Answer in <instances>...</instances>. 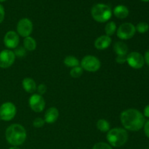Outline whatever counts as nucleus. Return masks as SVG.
<instances>
[{"label": "nucleus", "instance_id": "nucleus-1", "mask_svg": "<svg viewBox=\"0 0 149 149\" xmlns=\"http://www.w3.org/2000/svg\"><path fill=\"white\" fill-rule=\"evenodd\" d=\"M120 120L122 125L130 131H138L144 126L145 117L141 111L135 109L125 110L120 115Z\"/></svg>", "mask_w": 149, "mask_h": 149}, {"label": "nucleus", "instance_id": "nucleus-2", "mask_svg": "<svg viewBox=\"0 0 149 149\" xmlns=\"http://www.w3.org/2000/svg\"><path fill=\"white\" fill-rule=\"evenodd\" d=\"M26 137L27 133L26 129L19 124H13L6 130V140L13 146L22 145L26 141Z\"/></svg>", "mask_w": 149, "mask_h": 149}, {"label": "nucleus", "instance_id": "nucleus-3", "mask_svg": "<svg viewBox=\"0 0 149 149\" xmlns=\"http://www.w3.org/2000/svg\"><path fill=\"white\" fill-rule=\"evenodd\" d=\"M106 138L111 146L120 147L125 145L127 141L128 133L122 128H113L108 132Z\"/></svg>", "mask_w": 149, "mask_h": 149}, {"label": "nucleus", "instance_id": "nucleus-4", "mask_svg": "<svg viewBox=\"0 0 149 149\" xmlns=\"http://www.w3.org/2000/svg\"><path fill=\"white\" fill-rule=\"evenodd\" d=\"M91 15L95 21L98 23H105L109 21L112 16V11L107 4H96L92 7Z\"/></svg>", "mask_w": 149, "mask_h": 149}, {"label": "nucleus", "instance_id": "nucleus-5", "mask_svg": "<svg viewBox=\"0 0 149 149\" xmlns=\"http://www.w3.org/2000/svg\"><path fill=\"white\" fill-rule=\"evenodd\" d=\"M81 67L83 70L89 72H96L100 69L101 66L100 61L97 57L93 55H86L81 60Z\"/></svg>", "mask_w": 149, "mask_h": 149}, {"label": "nucleus", "instance_id": "nucleus-6", "mask_svg": "<svg viewBox=\"0 0 149 149\" xmlns=\"http://www.w3.org/2000/svg\"><path fill=\"white\" fill-rule=\"evenodd\" d=\"M136 32L135 26L131 23H124L117 29L116 34L118 38L122 40H127L133 37Z\"/></svg>", "mask_w": 149, "mask_h": 149}, {"label": "nucleus", "instance_id": "nucleus-7", "mask_svg": "<svg viewBox=\"0 0 149 149\" xmlns=\"http://www.w3.org/2000/svg\"><path fill=\"white\" fill-rule=\"evenodd\" d=\"M17 113L16 106L11 102H6L0 106V119L3 121H10Z\"/></svg>", "mask_w": 149, "mask_h": 149}, {"label": "nucleus", "instance_id": "nucleus-8", "mask_svg": "<svg viewBox=\"0 0 149 149\" xmlns=\"http://www.w3.org/2000/svg\"><path fill=\"white\" fill-rule=\"evenodd\" d=\"M17 33L22 37L30 36L33 31V23L29 18H22L17 24Z\"/></svg>", "mask_w": 149, "mask_h": 149}, {"label": "nucleus", "instance_id": "nucleus-9", "mask_svg": "<svg viewBox=\"0 0 149 149\" xmlns=\"http://www.w3.org/2000/svg\"><path fill=\"white\" fill-rule=\"evenodd\" d=\"M127 62L130 66L135 69H140L145 63L144 57L138 52H132L128 54L127 57Z\"/></svg>", "mask_w": 149, "mask_h": 149}, {"label": "nucleus", "instance_id": "nucleus-10", "mask_svg": "<svg viewBox=\"0 0 149 149\" xmlns=\"http://www.w3.org/2000/svg\"><path fill=\"white\" fill-rule=\"evenodd\" d=\"M15 61V55L13 51L4 49L0 52V68H7L11 66Z\"/></svg>", "mask_w": 149, "mask_h": 149}, {"label": "nucleus", "instance_id": "nucleus-11", "mask_svg": "<svg viewBox=\"0 0 149 149\" xmlns=\"http://www.w3.org/2000/svg\"><path fill=\"white\" fill-rule=\"evenodd\" d=\"M30 108L36 113L42 112L45 108V100L42 95L33 94L30 97L29 100Z\"/></svg>", "mask_w": 149, "mask_h": 149}, {"label": "nucleus", "instance_id": "nucleus-12", "mask_svg": "<svg viewBox=\"0 0 149 149\" xmlns=\"http://www.w3.org/2000/svg\"><path fill=\"white\" fill-rule=\"evenodd\" d=\"M20 42L19 35L14 31L7 32L4 37V44L9 49H15Z\"/></svg>", "mask_w": 149, "mask_h": 149}, {"label": "nucleus", "instance_id": "nucleus-13", "mask_svg": "<svg viewBox=\"0 0 149 149\" xmlns=\"http://www.w3.org/2000/svg\"><path fill=\"white\" fill-rule=\"evenodd\" d=\"M111 44V38L107 35H103L97 39L95 41V47L100 50L106 49L109 47Z\"/></svg>", "mask_w": 149, "mask_h": 149}, {"label": "nucleus", "instance_id": "nucleus-14", "mask_svg": "<svg viewBox=\"0 0 149 149\" xmlns=\"http://www.w3.org/2000/svg\"><path fill=\"white\" fill-rule=\"evenodd\" d=\"M59 111L55 107H51L46 111L45 113V122L47 124H53L58 120Z\"/></svg>", "mask_w": 149, "mask_h": 149}, {"label": "nucleus", "instance_id": "nucleus-15", "mask_svg": "<svg viewBox=\"0 0 149 149\" xmlns=\"http://www.w3.org/2000/svg\"><path fill=\"white\" fill-rule=\"evenodd\" d=\"M113 51L117 56H127L128 47L125 42L119 41L113 45Z\"/></svg>", "mask_w": 149, "mask_h": 149}, {"label": "nucleus", "instance_id": "nucleus-16", "mask_svg": "<svg viewBox=\"0 0 149 149\" xmlns=\"http://www.w3.org/2000/svg\"><path fill=\"white\" fill-rule=\"evenodd\" d=\"M22 86L25 91L29 93H33L36 90V87H37L34 80L31 78H29V77L25 78L23 80Z\"/></svg>", "mask_w": 149, "mask_h": 149}, {"label": "nucleus", "instance_id": "nucleus-17", "mask_svg": "<svg viewBox=\"0 0 149 149\" xmlns=\"http://www.w3.org/2000/svg\"><path fill=\"white\" fill-rule=\"evenodd\" d=\"M113 15L117 18H126L129 15V10L125 5H118L113 9Z\"/></svg>", "mask_w": 149, "mask_h": 149}, {"label": "nucleus", "instance_id": "nucleus-18", "mask_svg": "<svg viewBox=\"0 0 149 149\" xmlns=\"http://www.w3.org/2000/svg\"><path fill=\"white\" fill-rule=\"evenodd\" d=\"M23 47L28 51H33L36 48V42L31 36H27L23 40Z\"/></svg>", "mask_w": 149, "mask_h": 149}, {"label": "nucleus", "instance_id": "nucleus-19", "mask_svg": "<svg viewBox=\"0 0 149 149\" xmlns=\"http://www.w3.org/2000/svg\"><path fill=\"white\" fill-rule=\"evenodd\" d=\"M64 64L66 65L67 67H70V68H74V67L79 66L80 62L76 57L73 56V55H68L66 56L64 59Z\"/></svg>", "mask_w": 149, "mask_h": 149}, {"label": "nucleus", "instance_id": "nucleus-20", "mask_svg": "<svg viewBox=\"0 0 149 149\" xmlns=\"http://www.w3.org/2000/svg\"><path fill=\"white\" fill-rule=\"evenodd\" d=\"M97 128L102 132H108L110 130V124L106 119H99L96 124Z\"/></svg>", "mask_w": 149, "mask_h": 149}, {"label": "nucleus", "instance_id": "nucleus-21", "mask_svg": "<svg viewBox=\"0 0 149 149\" xmlns=\"http://www.w3.org/2000/svg\"><path fill=\"white\" fill-rule=\"evenodd\" d=\"M116 31V25L113 21H110L107 23L105 26V32L107 36H111L115 33Z\"/></svg>", "mask_w": 149, "mask_h": 149}, {"label": "nucleus", "instance_id": "nucleus-22", "mask_svg": "<svg viewBox=\"0 0 149 149\" xmlns=\"http://www.w3.org/2000/svg\"><path fill=\"white\" fill-rule=\"evenodd\" d=\"M83 68L81 66H77L72 68L70 71V75L73 78H79L83 74Z\"/></svg>", "mask_w": 149, "mask_h": 149}, {"label": "nucleus", "instance_id": "nucleus-23", "mask_svg": "<svg viewBox=\"0 0 149 149\" xmlns=\"http://www.w3.org/2000/svg\"><path fill=\"white\" fill-rule=\"evenodd\" d=\"M135 29L140 33H144L147 32L149 29V25L146 22H140L135 27Z\"/></svg>", "mask_w": 149, "mask_h": 149}, {"label": "nucleus", "instance_id": "nucleus-24", "mask_svg": "<svg viewBox=\"0 0 149 149\" xmlns=\"http://www.w3.org/2000/svg\"><path fill=\"white\" fill-rule=\"evenodd\" d=\"M14 53L15 55V57H18V58H23L26 55V49L24 47H20L15 48V50L14 51Z\"/></svg>", "mask_w": 149, "mask_h": 149}, {"label": "nucleus", "instance_id": "nucleus-25", "mask_svg": "<svg viewBox=\"0 0 149 149\" xmlns=\"http://www.w3.org/2000/svg\"><path fill=\"white\" fill-rule=\"evenodd\" d=\"M93 149H113V148H111V146L109 144L106 143L100 142L95 144Z\"/></svg>", "mask_w": 149, "mask_h": 149}, {"label": "nucleus", "instance_id": "nucleus-26", "mask_svg": "<svg viewBox=\"0 0 149 149\" xmlns=\"http://www.w3.org/2000/svg\"><path fill=\"white\" fill-rule=\"evenodd\" d=\"M45 122L42 118L37 117L33 120V125L34 127L36 128H41L45 125Z\"/></svg>", "mask_w": 149, "mask_h": 149}, {"label": "nucleus", "instance_id": "nucleus-27", "mask_svg": "<svg viewBox=\"0 0 149 149\" xmlns=\"http://www.w3.org/2000/svg\"><path fill=\"white\" fill-rule=\"evenodd\" d=\"M36 90H37L38 94L42 96V95H44L46 93L47 86L44 84H40L39 85L37 86V87H36Z\"/></svg>", "mask_w": 149, "mask_h": 149}, {"label": "nucleus", "instance_id": "nucleus-28", "mask_svg": "<svg viewBox=\"0 0 149 149\" xmlns=\"http://www.w3.org/2000/svg\"><path fill=\"white\" fill-rule=\"evenodd\" d=\"M127 56H117L116 58V63L119 64H124L127 62Z\"/></svg>", "mask_w": 149, "mask_h": 149}, {"label": "nucleus", "instance_id": "nucleus-29", "mask_svg": "<svg viewBox=\"0 0 149 149\" xmlns=\"http://www.w3.org/2000/svg\"><path fill=\"white\" fill-rule=\"evenodd\" d=\"M4 15H5V12H4V8L1 4H0V23L3 22L4 19Z\"/></svg>", "mask_w": 149, "mask_h": 149}, {"label": "nucleus", "instance_id": "nucleus-30", "mask_svg": "<svg viewBox=\"0 0 149 149\" xmlns=\"http://www.w3.org/2000/svg\"><path fill=\"white\" fill-rule=\"evenodd\" d=\"M144 132L146 135L149 138V120L144 124Z\"/></svg>", "mask_w": 149, "mask_h": 149}, {"label": "nucleus", "instance_id": "nucleus-31", "mask_svg": "<svg viewBox=\"0 0 149 149\" xmlns=\"http://www.w3.org/2000/svg\"><path fill=\"white\" fill-rule=\"evenodd\" d=\"M144 61H145L146 63L149 66V50L146 52L145 56H144Z\"/></svg>", "mask_w": 149, "mask_h": 149}, {"label": "nucleus", "instance_id": "nucleus-32", "mask_svg": "<svg viewBox=\"0 0 149 149\" xmlns=\"http://www.w3.org/2000/svg\"><path fill=\"white\" fill-rule=\"evenodd\" d=\"M144 116L149 118V104L144 109Z\"/></svg>", "mask_w": 149, "mask_h": 149}, {"label": "nucleus", "instance_id": "nucleus-33", "mask_svg": "<svg viewBox=\"0 0 149 149\" xmlns=\"http://www.w3.org/2000/svg\"><path fill=\"white\" fill-rule=\"evenodd\" d=\"M9 149H20V148H18L17 146H13V147H11V148H10Z\"/></svg>", "mask_w": 149, "mask_h": 149}, {"label": "nucleus", "instance_id": "nucleus-34", "mask_svg": "<svg viewBox=\"0 0 149 149\" xmlns=\"http://www.w3.org/2000/svg\"><path fill=\"white\" fill-rule=\"evenodd\" d=\"M141 1H146V2H147V1H149V0H141Z\"/></svg>", "mask_w": 149, "mask_h": 149}, {"label": "nucleus", "instance_id": "nucleus-35", "mask_svg": "<svg viewBox=\"0 0 149 149\" xmlns=\"http://www.w3.org/2000/svg\"><path fill=\"white\" fill-rule=\"evenodd\" d=\"M6 0H0V2H3V1H5Z\"/></svg>", "mask_w": 149, "mask_h": 149}]
</instances>
